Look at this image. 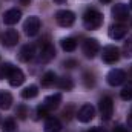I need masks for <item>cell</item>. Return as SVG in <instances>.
I'll list each match as a JSON object with an SVG mask.
<instances>
[{"label": "cell", "instance_id": "obj_1", "mask_svg": "<svg viewBox=\"0 0 132 132\" xmlns=\"http://www.w3.org/2000/svg\"><path fill=\"white\" fill-rule=\"evenodd\" d=\"M101 23H103V14L97 11V9H94V8H89V9H86L85 11V14H83V25H85V28L86 29H97L101 26Z\"/></svg>", "mask_w": 132, "mask_h": 132}, {"label": "cell", "instance_id": "obj_2", "mask_svg": "<svg viewBox=\"0 0 132 132\" xmlns=\"http://www.w3.org/2000/svg\"><path fill=\"white\" fill-rule=\"evenodd\" d=\"M55 20H57V23H59L60 26L69 28V26H72L74 22H75V14H74L72 11H69V9H60V11H57V14H55Z\"/></svg>", "mask_w": 132, "mask_h": 132}, {"label": "cell", "instance_id": "obj_3", "mask_svg": "<svg viewBox=\"0 0 132 132\" xmlns=\"http://www.w3.org/2000/svg\"><path fill=\"white\" fill-rule=\"evenodd\" d=\"M100 108V114L103 120H111L112 114H114V101L111 97H103L98 103Z\"/></svg>", "mask_w": 132, "mask_h": 132}, {"label": "cell", "instance_id": "obj_4", "mask_svg": "<svg viewBox=\"0 0 132 132\" xmlns=\"http://www.w3.org/2000/svg\"><path fill=\"white\" fill-rule=\"evenodd\" d=\"M40 26H42L40 19H38V17H35V15L28 17V19L25 20V23H23L25 34H26V35H29V37H34L35 34L38 32V31H40Z\"/></svg>", "mask_w": 132, "mask_h": 132}, {"label": "cell", "instance_id": "obj_5", "mask_svg": "<svg viewBox=\"0 0 132 132\" xmlns=\"http://www.w3.org/2000/svg\"><path fill=\"white\" fill-rule=\"evenodd\" d=\"M100 51V45L95 38H86L83 42V54L88 59H94Z\"/></svg>", "mask_w": 132, "mask_h": 132}, {"label": "cell", "instance_id": "obj_6", "mask_svg": "<svg viewBox=\"0 0 132 132\" xmlns=\"http://www.w3.org/2000/svg\"><path fill=\"white\" fill-rule=\"evenodd\" d=\"M101 59H103V62L104 63H115L118 59H120V52H118V49L115 48V46H112V45H109V46H104L103 48V51H101Z\"/></svg>", "mask_w": 132, "mask_h": 132}, {"label": "cell", "instance_id": "obj_7", "mask_svg": "<svg viewBox=\"0 0 132 132\" xmlns=\"http://www.w3.org/2000/svg\"><path fill=\"white\" fill-rule=\"evenodd\" d=\"M125 78H126V74L121 69H111L106 75V80L111 86H120L125 81Z\"/></svg>", "mask_w": 132, "mask_h": 132}, {"label": "cell", "instance_id": "obj_8", "mask_svg": "<svg viewBox=\"0 0 132 132\" xmlns=\"http://www.w3.org/2000/svg\"><path fill=\"white\" fill-rule=\"evenodd\" d=\"M94 115H95V108L92 104H83L77 112V118L81 123H89L94 118Z\"/></svg>", "mask_w": 132, "mask_h": 132}, {"label": "cell", "instance_id": "obj_9", "mask_svg": "<svg viewBox=\"0 0 132 132\" xmlns=\"http://www.w3.org/2000/svg\"><path fill=\"white\" fill-rule=\"evenodd\" d=\"M55 57V49L52 45H45L38 54V59H37V63H48L51 62L52 59Z\"/></svg>", "mask_w": 132, "mask_h": 132}, {"label": "cell", "instance_id": "obj_10", "mask_svg": "<svg viewBox=\"0 0 132 132\" xmlns=\"http://www.w3.org/2000/svg\"><path fill=\"white\" fill-rule=\"evenodd\" d=\"M112 12V17L117 19V20H126L129 17V9L125 3H115L111 9Z\"/></svg>", "mask_w": 132, "mask_h": 132}, {"label": "cell", "instance_id": "obj_11", "mask_svg": "<svg viewBox=\"0 0 132 132\" xmlns=\"http://www.w3.org/2000/svg\"><path fill=\"white\" fill-rule=\"evenodd\" d=\"M20 17H22V11L17 9V8H12V9H8L3 14V22H5V25L11 26V25H15L20 20Z\"/></svg>", "mask_w": 132, "mask_h": 132}, {"label": "cell", "instance_id": "obj_12", "mask_svg": "<svg viewBox=\"0 0 132 132\" xmlns=\"http://www.w3.org/2000/svg\"><path fill=\"white\" fill-rule=\"evenodd\" d=\"M8 81H9L11 86H20V85L25 81V74H23V71L19 69V68H12L11 74L8 75Z\"/></svg>", "mask_w": 132, "mask_h": 132}, {"label": "cell", "instance_id": "obj_13", "mask_svg": "<svg viewBox=\"0 0 132 132\" xmlns=\"http://www.w3.org/2000/svg\"><path fill=\"white\" fill-rule=\"evenodd\" d=\"M17 42H19V34H17L15 29H8V31H5V34L2 35V43H3V46L11 48V46H15Z\"/></svg>", "mask_w": 132, "mask_h": 132}, {"label": "cell", "instance_id": "obj_14", "mask_svg": "<svg viewBox=\"0 0 132 132\" xmlns=\"http://www.w3.org/2000/svg\"><path fill=\"white\" fill-rule=\"evenodd\" d=\"M126 32H128V29L123 25H112L109 28V37L112 40H121V38H125Z\"/></svg>", "mask_w": 132, "mask_h": 132}, {"label": "cell", "instance_id": "obj_15", "mask_svg": "<svg viewBox=\"0 0 132 132\" xmlns=\"http://www.w3.org/2000/svg\"><path fill=\"white\" fill-rule=\"evenodd\" d=\"M60 103H62V94H51V95H48V97L45 98L43 106H45L48 111H52V109H55Z\"/></svg>", "mask_w": 132, "mask_h": 132}, {"label": "cell", "instance_id": "obj_16", "mask_svg": "<svg viewBox=\"0 0 132 132\" xmlns=\"http://www.w3.org/2000/svg\"><path fill=\"white\" fill-rule=\"evenodd\" d=\"M34 55H35V48H34V45H25V46L20 49V52H19V59H20L22 62H29V60H32Z\"/></svg>", "mask_w": 132, "mask_h": 132}, {"label": "cell", "instance_id": "obj_17", "mask_svg": "<svg viewBox=\"0 0 132 132\" xmlns=\"http://www.w3.org/2000/svg\"><path fill=\"white\" fill-rule=\"evenodd\" d=\"M60 129H62V123H60L59 118L49 117L45 121V126H43V131L45 132H60Z\"/></svg>", "mask_w": 132, "mask_h": 132}, {"label": "cell", "instance_id": "obj_18", "mask_svg": "<svg viewBox=\"0 0 132 132\" xmlns=\"http://www.w3.org/2000/svg\"><path fill=\"white\" fill-rule=\"evenodd\" d=\"M12 104V95L8 91H0V109H9Z\"/></svg>", "mask_w": 132, "mask_h": 132}, {"label": "cell", "instance_id": "obj_19", "mask_svg": "<svg viewBox=\"0 0 132 132\" xmlns=\"http://www.w3.org/2000/svg\"><path fill=\"white\" fill-rule=\"evenodd\" d=\"M55 81H57V75H55L52 71H48V72H45V74L42 75V86H45V88L52 86Z\"/></svg>", "mask_w": 132, "mask_h": 132}, {"label": "cell", "instance_id": "obj_20", "mask_svg": "<svg viewBox=\"0 0 132 132\" xmlns=\"http://www.w3.org/2000/svg\"><path fill=\"white\" fill-rule=\"evenodd\" d=\"M38 95V88L35 86V85H29V86H26L23 91H22V97L26 100L29 98H35Z\"/></svg>", "mask_w": 132, "mask_h": 132}, {"label": "cell", "instance_id": "obj_21", "mask_svg": "<svg viewBox=\"0 0 132 132\" xmlns=\"http://www.w3.org/2000/svg\"><path fill=\"white\" fill-rule=\"evenodd\" d=\"M62 48L65 49L66 52H72L75 48H77V42H75V38H72V37H66L62 40Z\"/></svg>", "mask_w": 132, "mask_h": 132}, {"label": "cell", "instance_id": "obj_22", "mask_svg": "<svg viewBox=\"0 0 132 132\" xmlns=\"http://www.w3.org/2000/svg\"><path fill=\"white\" fill-rule=\"evenodd\" d=\"M57 85H59V88H60L62 91H71V89L74 88V81H72L71 77H62V78L57 81Z\"/></svg>", "mask_w": 132, "mask_h": 132}, {"label": "cell", "instance_id": "obj_23", "mask_svg": "<svg viewBox=\"0 0 132 132\" xmlns=\"http://www.w3.org/2000/svg\"><path fill=\"white\" fill-rule=\"evenodd\" d=\"M2 131L3 132H15L17 131V125L12 118H6L2 125Z\"/></svg>", "mask_w": 132, "mask_h": 132}, {"label": "cell", "instance_id": "obj_24", "mask_svg": "<svg viewBox=\"0 0 132 132\" xmlns=\"http://www.w3.org/2000/svg\"><path fill=\"white\" fill-rule=\"evenodd\" d=\"M120 97L123 100H132V81H128L123 86V89L120 92Z\"/></svg>", "mask_w": 132, "mask_h": 132}, {"label": "cell", "instance_id": "obj_25", "mask_svg": "<svg viewBox=\"0 0 132 132\" xmlns=\"http://www.w3.org/2000/svg\"><path fill=\"white\" fill-rule=\"evenodd\" d=\"M123 55H125L126 59L132 57V35L125 42V45H123Z\"/></svg>", "mask_w": 132, "mask_h": 132}, {"label": "cell", "instance_id": "obj_26", "mask_svg": "<svg viewBox=\"0 0 132 132\" xmlns=\"http://www.w3.org/2000/svg\"><path fill=\"white\" fill-rule=\"evenodd\" d=\"M12 68L14 66L11 65V63H3V65L0 66V78H8V75L11 74V71H12Z\"/></svg>", "mask_w": 132, "mask_h": 132}, {"label": "cell", "instance_id": "obj_27", "mask_svg": "<svg viewBox=\"0 0 132 132\" xmlns=\"http://www.w3.org/2000/svg\"><path fill=\"white\" fill-rule=\"evenodd\" d=\"M83 77H85V86H86V88H92V86L95 85V80H94V77H92L89 72H86Z\"/></svg>", "mask_w": 132, "mask_h": 132}, {"label": "cell", "instance_id": "obj_28", "mask_svg": "<svg viewBox=\"0 0 132 132\" xmlns=\"http://www.w3.org/2000/svg\"><path fill=\"white\" fill-rule=\"evenodd\" d=\"M35 112H37V117H35V118H40V117H46V114H48L49 111H48V109L43 106V103H42V104L37 108V111H35Z\"/></svg>", "mask_w": 132, "mask_h": 132}, {"label": "cell", "instance_id": "obj_29", "mask_svg": "<svg viewBox=\"0 0 132 132\" xmlns=\"http://www.w3.org/2000/svg\"><path fill=\"white\" fill-rule=\"evenodd\" d=\"M17 115H19L20 118H26V115H28L26 108H25V106H19V108H17Z\"/></svg>", "mask_w": 132, "mask_h": 132}, {"label": "cell", "instance_id": "obj_30", "mask_svg": "<svg viewBox=\"0 0 132 132\" xmlns=\"http://www.w3.org/2000/svg\"><path fill=\"white\" fill-rule=\"evenodd\" d=\"M114 132H131L128 128H125V126H121V125H118V126H115L114 128Z\"/></svg>", "mask_w": 132, "mask_h": 132}, {"label": "cell", "instance_id": "obj_31", "mask_svg": "<svg viewBox=\"0 0 132 132\" xmlns=\"http://www.w3.org/2000/svg\"><path fill=\"white\" fill-rule=\"evenodd\" d=\"M88 132H108L104 128H100V126H95V128H91Z\"/></svg>", "mask_w": 132, "mask_h": 132}, {"label": "cell", "instance_id": "obj_32", "mask_svg": "<svg viewBox=\"0 0 132 132\" xmlns=\"http://www.w3.org/2000/svg\"><path fill=\"white\" fill-rule=\"evenodd\" d=\"M63 65L68 66V68H74V66H75V62H74V60H68V62H65Z\"/></svg>", "mask_w": 132, "mask_h": 132}, {"label": "cell", "instance_id": "obj_33", "mask_svg": "<svg viewBox=\"0 0 132 132\" xmlns=\"http://www.w3.org/2000/svg\"><path fill=\"white\" fill-rule=\"evenodd\" d=\"M128 126L132 129V115H129V118H128Z\"/></svg>", "mask_w": 132, "mask_h": 132}, {"label": "cell", "instance_id": "obj_34", "mask_svg": "<svg viewBox=\"0 0 132 132\" xmlns=\"http://www.w3.org/2000/svg\"><path fill=\"white\" fill-rule=\"evenodd\" d=\"M20 2H22V5H29L31 0H20Z\"/></svg>", "mask_w": 132, "mask_h": 132}, {"label": "cell", "instance_id": "obj_35", "mask_svg": "<svg viewBox=\"0 0 132 132\" xmlns=\"http://www.w3.org/2000/svg\"><path fill=\"white\" fill-rule=\"evenodd\" d=\"M103 3H109V2H112V0H101Z\"/></svg>", "mask_w": 132, "mask_h": 132}, {"label": "cell", "instance_id": "obj_36", "mask_svg": "<svg viewBox=\"0 0 132 132\" xmlns=\"http://www.w3.org/2000/svg\"><path fill=\"white\" fill-rule=\"evenodd\" d=\"M54 2H57V3H63L65 0H54Z\"/></svg>", "mask_w": 132, "mask_h": 132}, {"label": "cell", "instance_id": "obj_37", "mask_svg": "<svg viewBox=\"0 0 132 132\" xmlns=\"http://www.w3.org/2000/svg\"><path fill=\"white\" fill-rule=\"evenodd\" d=\"M131 8H132V0H131Z\"/></svg>", "mask_w": 132, "mask_h": 132}, {"label": "cell", "instance_id": "obj_38", "mask_svg": "<svg viewBox=\"0 0 132 132\" xmlns=\"http://www.w3.org/2000/svg\"><path fill=\"white\" fill-rule=\"evenodd\" d=\"M131 115H132V109H131Z\"/></svg>", "mask_w": 132, "mask_h": 132}]
</instances>
